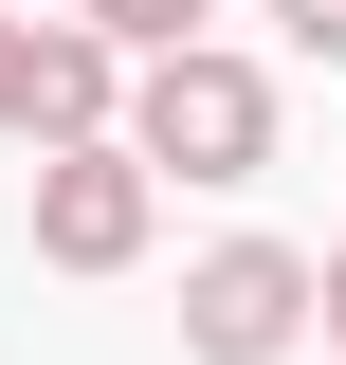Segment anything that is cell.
Returning <instances> with one entry per match:
<instances>
[{
    "label": "cell",
    "instance_id": "5b68a950",
    "mask_svg": "<svg viewBox=\"0 0 346 365\" xmlns=\"http://www.w3.org/2000/svg\"><path fill=\"white\" fill-rule=\"evenodd\" d=\"M73 19H91V37H110V55H128V73H146V55H182V37H201L219 0H73Z\"/></svg>",
    "mask_w": 346,
    "mask_h": 365
},
{
    "label": "cell",
    "instance_id": "6da1fadb",
    "mask_svg": "<svg viewBox=\"0 0 346 365\" xmlns=\"http://www.w3.org/2000/svg\"><path fill=\"white\" fill-rule=\"evenodd\" d=\"M110 146H128L146 182H256L273 165V73L219 55V37H182V55L128 73V128H110Z\"/></svg>",
    "mask_w": 346,
    "mask_h": 365
},
{
    "label": "cell",
    "instance_id": "8992f818",
    "mask_svg": "<svg viewBox=\"0 0 346 365\" xmlns=\"http://www.w3.org/2000/svg\"><path fill=\"white\" fill-rule=\"evenodd\" d=\"M273 37H292V55H346V0H273Z\"/></svg>",
    "mask_w": 346,
    "mask_h": 365
},
{
    "label": "cell",
    "instance_id": "7a4b0ae2",
    "mask_svg": "<svg viewBox=\"0 0 346 365\" xmlns=\"http://www.w3.org/2000/svg\"><path fill=\"white\" fill-rule=\"evenodd\" d=\"M128 128V55L91 19H0V146H110Z\"/></svg>",
    "mask_w": 346,
    "mask_h": 365
},
{
    "label": "cell",
    "instance_id": "3957f363",
    "mask_svg": "<svg viewBox=\"0 0 346 365\" xmlns=\"http://www.w3.org/2000/svg\"><path fill=\"white\" fill-rule=\"evenodd\" d=\"M292 329H310V256L292 237H219L182 274V365H273Z\"/></svg>",
    "mask_w": 346,
    "mask_h": 365
},
{
    "label": "cell",
    "instance_id": "277c9868",
    "mask_svg": "<svg viewBox=\"0 0 346 365\" xmlns=\"http://www.w3.org/2000/svg\"><path fill=\"white\" fill-rule=\"evenodd\" d=\"M146 220H164V182L128 146H37V274H128Z\"/></svg>",
    "mask_w": 346,
    "mask_h": 365
},
{
    "label": "cell",
    "instance_id": "52a82bcc",
    "mask_svg": "<svg viewBox=\"0 0 346 365\" xmlns=\"http://www.w3.org/2000/svg\"><path fill=\"white\" fill-rule=\"evenodd\" d=\"M310 329H328V347H346V256H310Z\"/></svg>",
    "mask_w": 346,
    "mask_h": 365
}]
</instances>
